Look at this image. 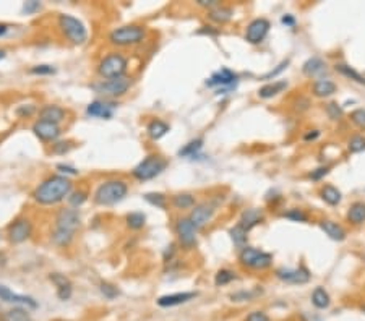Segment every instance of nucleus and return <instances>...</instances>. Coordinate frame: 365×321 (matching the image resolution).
<instances>
[{"instance_id": "20e7f679", "label": "nucleus", "mask_w": 365, "mask_h": 321, "mask_svg": "<svg viewBox=\"0 0 365 321\" xmlns=\"http://www.w3.org/2000/svg\"><path fill=\"white\" fill-rule=\"evenodd\" d=\"M58 26L63 31V34L68 37V41L73 44H85L88 39V31L80 19L72 17V15L62 13L58 17Z\"/></svg>"}, {"instance_id": "13d9d810", "label": "nucleus", "mask_w": 365, "mask_h": 321, "mask_svg": "<svg viewBox=\"0 0 365 321\" xmlns=\"http://www.w3.org/2000/svg\"><path fill=\"white\" fill-rule=\"evenodd\" d=\"M318 135H320V131L313 130V133H307L305 135V140H315V138H318Z\"/></svg>"}, {"instance_id": "2f4dec72", "label": "nucleus", "mask_w": 365, "mask_h": 321, "mask_svg": "<svg viewBox=\"0 0 365 321\" xmlns=\"http://www.w3.org/2000/svg\"><path fill=\"white\" fill-rule=\"evenodd\" d=\"M172 204L177 209H188L195 206V198L190 193H180L172 198Z\"/></svg>"}, {"instance_id": "4468645a", "label": "nucleus", "mask_w": 365, "mask_h": 321, "mask_svg": "<svg viewBox=\"0 0 365 321\" xmlns=\"http://www.w3.org/2000/svg\"><path fill=\"white\" fill-rule=\"evenodd\" d=\"M276 276L289 284H305L310 281V274L305 268H281L276 271Z\"/></svg>"}, {"instance_id": "473e14b6", "label": "nucleus", "mask_w": 365, "mask_h": 321, "mask_svg": "<svg viewBox=\"0 0 365 321\" xmlns=\"http://www.w3.org/2000/svg\"><path fill=\"white\" fill-rule=\"evenodd\" d=\"M247 233L248 232L242 226H238V224L234 229H231V237H232V242L236 243V247L245 248V245H247Z\"/></svg>"}, {"instance_id": "f704fd0d", "label": "nucleus", "mask_w": 365, "mask_h": 321, "mask_svg": "<svg viewBox=\"0 0 365 321\" xmlns=\"http://www.w3.org/2000/svg\"><path fill=\"white\" fill-rule=\"evenodd\" d=\"M146 222V216L143 213H130L128 216H127V226L130 229H133V231H138L145 226Z\"/></svg>"}, {"instance_id": "c756f323", "label": "nucleus", "mask_w": 365, "mask_h": 321, "mask_svg": "<svg viewBox=\"0 0 365 321\" xmlns=\"http://www.w3.org/2000/svg\"><path fill=\"white\" fill-rule=\"evenodd\" d=\"M169 131V125L164 124L163 120H153L151 124L148 125V135L151 136L153 140H159L163 138V136Z\"/></svg>"}, {"instance_id": "423d86ee", "label": "nucleus", "mask_w": 365, "mask_h": 321, "mask_svg": "<svg viewBox=\"0 0 365 321\" xmlns=\"http://www.w3.org/2000/svg\"><path fill=\"white\" fill-rule=\"evenodd\" d=\"M127 65H128V62H127V58L122 55V54H109L107 57H104L99 63V67H97V73L106 78V80H110V78H120L124 76V73L127 70Z\"/></svg>"}, {"instance_id": "680f3d73", "label": "nucleus", "mask_w": 365, "mask_h": 321, "mask_svg": "<svg viewBox=\"0 0 365 321\" xmlns=\"http://www.w3.org/2000/svg\"><path fill=\"white\" fill-rule=\"evenodd\" d=\"M5 54H7V52H5L3 49H0V60H2V58L5 57Z\"/></svg>"}, {"instance_id": "b1692460", "label": "nucleus", "mask_w": 365, "mask_h": 321, "mask_svg": "<svg viewBox=\"0 0 365 321\" xmlns=\"http://www.w3.org/2000/svg\"><path fill=\"white\" fill-rule=\"evenodd\" d=\"M336 92V85L329 80H318L313 83V94L318 97H328Z\"/></svg>"}, {"instance_id": "9d476101", "label": "nucleus", "mask_w": 365, "mask_h": 321, "mask_svg": "<svg viewBox=\"0 0 365 321\" xmlns=\"http://www.w3.org/2000/svg\"><path fill=\"white\" fill-rule=\"evenodd\" d=\"M33 231V226L26 217H19L8 226V240L12 243H23L29 238Z\"/></svg>"}, {"instance_id": "c85d7f7f", "label": "nucleus", "mask_w": 365, "mask_h": 321, "mask_svg": "<svg viewBox=\"0 0 365 321\" xmlns=\"http://www.w3.org/2000/svg\"><path fill=\"white\" fill-rule=\"evenodd\" d=\"M286 86H287L286 81H276V83H273V85H265L258 91V94H260V97H263V99H270V97L276 96L277 92L286 89Z\"/></svg>"}, {"instance_id": "f3484780", "label": "nucleus", "mask_w": 365, "mask_h": 321, "mask_svg": "<svg viewBox=\"0 0 365 321\" xmlns=\"http://www.w3.org/2000/svg\"><path fill=\"white\" fill-rule=\"evenodd\" d=\"M237 81V75L229 68H221L219 71L213 73L206 81L208 86H218L219 91H224V88H232Z\"/></svg>"}, {"instance_id": "bf43d9fd", "label": "nucleus", "mask_w": 365, "mask_h": 321, "mask_svg": "<svg viewBox=\"0 0 365 321\" xmlns=\"http://www.w3.org/2000/svg\"><path fill=\"white\" fill-rule=\"evenodd\" d=\"M5 33H7V26H5V24H0V36H3Z\"/></svg>"}, {"instance_id": "7c9ffc66", "label": "nucleus", "mask_w": 365, "mask_h": 321, "mask_svg": "<svg viewBox=\"0 0 365 321\" xmlns=\"http://www.w3.org/2000/svg\"><path fill=\"white\" fill-rule=\"evenodd\" d=\"M321 198L323 201H326L331 206H336L341 201V192L333 185H326V187L321 190Z\"/></svg>"}, {"instance_id": "e2e57ef3", "label": "nucleus", "mask_w": 365, "mask_h": 321, "mask_svg": "<svg viewBox=\"0 0 365 321\" xmlns=\"http://www.w3.org/2000/svg\"><path fill=\"white\" fill-rule=\"evenodd\" d=\"M362 310H364V313H365V305H364V308H362Z\"/></svg>"}, {"instance_id": "a878e982", "label": "nucleus", "mask_w": 365, "mask_h": 321, "mask_svg": "<svg viewBox=\"0 0 365 321\" xmlns=\"http://www.w3.org/2000/svg\"><path fill=\"white\" fill-rule=\"evenodd\" d=\"M3 321H33V318L29 311L24 310L23 306H15V308L5 311Z\"/></svg>"}, {"instance_id": "dca6fc26", "label": "nucleus", "mask_w": 365, "mask_h": 321, "mask_svg": "<svg viewBox=\"0 0 365 321\" xmlns=\"http://www.w3.org/2000/svg\"><path fill=\"white\" fill-rule=\"evenodd\" d=\"M117 104L110 101H92L90 106L86 107V114L91 117H96V119H106L109 120L112 119L115 112Z\"/></svg>"}, {"instance_id": "603ef678", "label": "nucleus", "mask_w": 365, "mask_h": 321, "mask_svg": "<svg viewBox=\"0 0 365 321\" xmlns=\"http://www.w3.org/2000/svg\"><path fill=\"white\" fill-rule=\"evenodd\" d=\"M328 174V169L326 167H320V169H316V170H313V172L310 174V177L313 178V180H320L323 175H326Z\"/></svg>"}, {"instance_id": "f03ea898", "label": "nucleus", "mask_w": 365, "mask_h": 321, "mask_svg": "<svg viewBox=\"0 0 365 321\" xmlns=\"http://www.w3.org/2000/svg\"><path fill=\"white\" fill-rule=\"evenodd\" d=\"M80 214L76 209H60L55 219V229L52 232V242L57 247H68L80 227Z\"/></svg>"}, {"instance_id": "6e6d98bb", "label": "nucleus", "mask_w": 365, "mask_h": 321, "mask_svg": "<svg viewBox=\"0 0 365 321\" xmlns=\"http://www.w3.org/2000/svg\"><path fill=\"white\" fill-rule=\"evenodd\" d=\"M198 3L203 7H213V5H218V0H198Z\"/></svg>"}, {"instance_id": "393cba45", "label": "nucleus", "mask_w": 365, "mask_h": 321, "mask_svg": "<svg viewBox=\"0 0 365 321\" xmlns=\"http://www.w3.org/2000/svg\"><path fill=\"white\" fill-rule=\"evenodd\" d=\"M325 71V63L318 57H311L304 63V73L307 76H316Z\"/></svg>"}, {"instance_id": "de8ad7c7", "label": "nucleus", "mask_w": 365, "mask_h": 321, "mask_svg": "<svg viewBox=\"0 0 365 321\" xmlns=\"http://www.w3.org/2000/svg\"><path fill=\"white\" fill-rule=\"evenodd\" d=\"M39 8H41V3H39L37 0H29V2L23 3V12L26 15H33L34 12H37Z\"/></svg>"}, {"instance_id": "a211bd4d", "label": "nucleus", "mask_w": 365, "mask_h": 321, "mask_svg": "<svg viewBox=\"0 0 365 321\" xmlns=\"http://www.w3.org/2000/svg\"><path fill=\"white\" fill-rule=\"evenodd\" d=\"M0 300L8 302V303H18V305L31 306V308H37V302L34 300L33 297L15 294V292L10 290L7 285H0Z\"/></svg>"}, {"instance_id": "864d4df0", "label": "nucleus", "mask_w": 365, "mask_h": 321, "mask_svg": "<svg viewBox=\"0 0 365 321\" xmlns=\"http://www.w3.org/2000/svg\"><path fill=\"white\" fill-rule=\"evenodd\" d=\"M287 63H289V62H287V60H286V62H282V63H281V65H279V67H277V68H276V70H274V71H271V73H268V75H266L265 78H271V76H276V75H277V73H279V71H282V70H284V68L287 67Z\"/></svg>"}, {"instance_id": "4c0bfd02", "label": "nucleus", "mask_w": 365, "mask_h": 321, "mask_svg": "<svg viewBox=\"0 0 365 321\" xmlns=\"http://www.w3.org/2000/svg\"><path fill=\"white\" fill-rule=\"evenodd\" d=\"M232 12L229 8H216L213 10L211 13H209V18L213 19V21H218V23H224L227 21L229 18H231Z\"/></svg>"}, {"instance_id": "052dcab7", "label": "nucleus", "mask_w": 365, "mask_h": 321, "mask_svg": "<svg viewBox=\"0 0 365 321\" xmlns=\"http://www.w3.org/2000/svg\"><path fill=\"white\" fill-rule=\"evenodd\" d=\"M5 260H7V258H5V255H3V253L0 251V266H2V265H5Z\"/></svg>"}, {"instance_id": "0eeeda50", "label": "nucleus", "mask_w": 365, "mask_h": 321, "mask_svg": "<svg viewBox=\"0 0 365 321\" xmlns=\"http://www.w3.org/2000/svg\"><path fill=\"white\" fill-rule=\"evenodd\" d=\"M165 165H167V162H165L163 158H159V156H148V158H145L133 170H131V174H133L135 178L143 182V180H151V178L158 177L165 169Z\"/></svg>"}, {"instance_id": "49530a36", "label": "nucleus", "mask_w": 365, "mask_h": 321, "mask_svg": "<svg viewBox=\"0 0 365 321\" xmlns=\"http://www.w3.org/2000/svg\"><path fill=\"white\" fill-rule=\"evenodd\" d=\"M284 216L287 219H292V221H297V222H305L307 221V214L302 213L300 209H291V211L286 213Z\"/></svg>"}, {"instance_id": "c03bdc74", "label": "nucleus", "mask_w": 365, "mask_h": 321, "mask_svg": "<svg viewBox=\"0 0 365 321\" xmlns=\"http://www.w3.org/2000/svg\"><path fill=\"white\" fill-rule=\"evenodd\" d=\"M326 114L329 115V119L338 120L341 119V115H343V110H341V107L336 104V102H331V104L326 106Z\"/></svg>"}, {"instance_id": "e433bc0d", "label": "nucleus", "mask_w": 365, "mask_h": 321, "mask_svg": "<svg viewBox=\"0 0 365 321\" xmlns=\"http://www.w3.org/2000/svg\"><path fill=\"white\" fill-rule=\"evenodd\" d=\"M234 279H236V272L229 271V269H221L216 274V277H214V284H216V285H226Z\"/></svg>"}, {"instance_id": "8fccbe9b", "label": "nucleus", "mask_w": 365, "mask_h": 321, "mask_svg": "<svg viewBox=\"0 0 365 321\" xmlns=\"http://www.w3.org/2000/svg\"><path fill=\"white\" fill-rule=\"evenodd\" d=\"M57 170H60V172L65 175H78L76 169H73L70 165H65V164H57Z\"/></svg>"}, {"instance_id": "9b49d317", "label": "nucleus", "mask_w": 365, "mask_h": 321, "mask_svg": "<svg viewBox=\"0 0 365 321\" xmlns=\"http://www.w3.org/2000/svg\"><path fill=\"white\" fill-rule=\"evenodd\" d=\"M214 211H216V206H214L213 203L204 201V203L198 204V206L193 208V211H192V214H190L188 219L197 229H201L213 219Z\"/></svg>"}, {"instance_id": "5fc2aeb1", "label": "nucleus", "mask_w": 365, "mask_h": 321, "mask_svg": "<svg viewBox=\"0 0 365 321\" xmlns=\"http://www.w3.org/2000/svg\"><path fill=\"white\" fill-rule=\"evenodd\" d=\"M18 115H31L34 112V106H28V107H23V109H18Z\"/></svg>"}, {"instance_id": "f257e3e1", "label": "nucleus", "mask_w": 365, "mask_h": 321, "mask_svg": "<svg viewBox=\"0 0 365 321\" xmlns=\"http://www.w3.org/2000/svg\"><path fill=\"white\" fill-rule=\"evenodd\" d=\"M72 192V182L65 175H51L49 178L44 180L42 183L37 185V188L33 192V198L39 204H46L52 206L65 199Z\"/></svg>"}, {"instance_id": "37998d69", "label": "nucleus", "mask_w": 365, "mask_h": 321, "mask_svg": "<svg viewBox=\"0 0 365 321\" xmlns=\"http://www.w3.org/2000/svg\"><path fill=\"white\" fill-rule=\"evenodd\" d=\"M350 120H352L357 126H360V128L365 130V109L354 110L352 114H350Z\"/></svg>"}, {"instance_id": "58836bf2", "label": "nucleus", "mask_w": 365, "mask_h": 321, "mask_svg": "<svg viewBox=\"0 0 365 321\" xmlns=\"http://www.w3.org/2000/svg\"><path fill=\"white\" fill-rule=\"evenodd\" d=\"M365 149V138L364 136H352V138L349 140V151L350 153H362Z\"/></svg>"}, {"instance_id": "4be33fe9", "label": "nucleus", "mask_w": 365, "mask_h": 321, "mask_svg": "<svg viewBox=\"0 0 365 321\" xmlns=\"http://www.w3.org/2000/svg\"><path fill=\"white\" fill-rule=\"evenodd\" d=\"M263 219L261 213L258 211V209H247V211H243L242 217H240V222H238V226H242L245 231L248 232L252 227H255L256 224H260V221Z\"/></svg>"}, {"instance_id": "5701e85b", "label": "nucleus", "mask_w": 365, "mask_h": 321, "mask_svg": "<svg viewBox=\"0 0 365 321\" xmlns=\"http://www.w3.org/2000/svg\"><path fill=\"white\" fill-rule=\"evenodd\" d=\"M321 229H323L326 235H328L329 238H333V240L341 242L346 238V231L339 226V224H336L333 221H323L321 222Z\"/></svg>"}, {"instance_id": "7ed1b4c3", "label": "nucleus", "mask_w": 365, "mask_h": 321, "mask_svg": "<svg viewBox=\"0 0 365 321\" xmlns=\"http://www.w3.org/2000/svg\"><path fill=\"white\" fill-rule=\"evenodd\" d=\"M128 187L122 180H107V182L101 183L94 193V201L101 206H112L122 201L127 196Z\"/></svg>"}, {"instance_id": "39448f33", "label": "nucleus", "mask_w": 365, "mask_h": 321, "mask_svg": "<svg viewBox=\"0 0 365 321\" xmlns=\"http://www.w3.org/2000/svg\"><path fill=\"white\" fill-rule=\"evenodd\" d=\"M143 39L145 29L141 26H136V24L117 28L109 34V41L114 46H135V44H140Z\"/></svg>"}, {"instance_id": "72a5a7b5", "label": "nucleus", "mask_w": 365, "mask_h": 321, "mask_svg": "<svg viewBox=\"0 0 365 321\" xmlns=\"http://www.w3.org/2000/svg\"><path fill=\"white\" fill-rule=\"evenodd\" d=\"M336 71H339L341 75L347 76L350 78V80L357 81V83H362V85H365V78L360 75V73H357L354 70V68H350L349 65H344V63H339V65H336Z\"/></svg>"}, {"instance_id": "09e8293b", "label": "nucleus", "mask_w": 365, "mask_h": 321, "mask_svg": "<svg viewBox=\"0 0 365 321\" xmlns=\"http://www.w3.org/2000/svg\"><path fill=\"white\" fill-rule=\"evenodd\" d=\"M247 321H270V318H268L263 311H252V313L247 316Z\"/></svg>"}, {"instance_id": "ddd939ff", "label": "nucleus", "mask_w": 365, "mask_h": 321, "mask_svg": "<svg viewBox=\"0 0 365 321\" xmlns=\"http://www.w3.org/2000/svg\"><path fill=\"white\" fill-rule=\"evenodd\" d=\"M270 31V21L265 18H256L248 24L245 37L250 44H260Z\"/></svg>"}, {"instance_id": "412c9836", "label": "nucleus", "mask_w": 365, "mask_h": 321, "mask_svg": "<svg viewBox=\"0 0 365 321\" xmlns=\"http://www.w3.org/2000/svg\"><path fill=\"white\" fill-rule=\"evenodd\" d=\"M63 119H65V110L58 106H46L39 112V120L52 122V124L58 125Z\"/></svg>"}, {"instance_id": "bb28decb", "label": "nucleus", "mask_w": 365, "mask_h": 321, "mask_svg": "<svg viewBox=\"0 0 365 321\" xmlns=\"http://www.w3.org/2000/svg\"><path fill=\"white\" fill-rule=\"evenodd\" d=\"M311 303H313L316 308H320V310L328 308V306H329L328 292H326L323 287H316V289L313 290V294H311Z\"/></svg>"}, {"instance_id": "3c124183", "label": "nucleus", "mask_w": 365, "mask_h": 321, "mask_svg": "<svg viewBox=\"0 0 365 321\" xmlns=\"http://www.w3.org/2000/svg\"><path fill=\"white\" fill-rule=\"evenodd\" d=\"M68 149H70V143H63V141H60V143L54 144V153H57V154L67 153Z\"/></svg>"}, {"instance_id": "f8f14e48", "label": "nucleus", "mask_w": 365, "mask_h": 321, "mask_svg": "<svg viewBox=\"0 0 365 321\" xmlns=\"http://www.w3.org/2000/svg\"><path fill=\"white\" fill-rule=\"evenodd\" d=\"M175 231H177L180 243H182L185 248H192L193 245H197V231L198 229L190 222V219H179Z\"/></svg>"}, {"instance_id": "4d7b16f0", "label": "nucleus", "mask_w": 365, "mask_h": 321, "mask_svg": "<svg viewBox=\"0 0 365 321\" xmlns=\"http://www.w3.org/2000/svg\"><path fill=\"white\" fill-rule=\"evenodd\" d=\"M282 23L284 24H289V26H294L295 19L291 17V15H286V17H282Z\"/></svg>"}, {"instance_id": "ea45409f", "label": "nucleus", "mask_w": 365, "mask_h": 321, "mask_svg": "<svg viewBox=\"0 0 365 321\" xmlns=\"http://www.w3.org/2000/svg\"><path fill=\"white\" fill-rule=\"evenodd\" d=\"M145 199L149 204H153V206H158V208H163V209L165 208V196L161 193H146Z\"/></svg>"}, {"instance_id": "6e6552de", "label": "nucleus", "mask_w": 365, "mask_h": 321, "mask_svg": "<svg viewBox=\"0 0 365 321\" xmlns=\"http://www.w3.org/2000/svg\"><path fill=\"white\" fill-rule=\"evenodd\" d=\"M130 86H131L130 78L120 76V78H110V80H102L99 83H94L91 88L97 94H102L106 97H119V96H124L125 92L130 89Z\"/></svg>"}, {"instance_id": "1a4fd4ad", "label": "nucleus", "mask_w": 365, "mask_h": 321, "mask_svg": "<svg viewBox=\"0 0 365 321\" xmlns=\"http://www.w3.org/2000/svg\"><path fill=\"white\" fill-rule=\"evenodd\" d=\"M238 260H240L243 266L252 268V269H266V268L271 265L273 256L266 251L245 247V248H242L240 255H238Z\"/></svg>"}, {"instance_id": "2eb2a0df", "label": "nucleus", "mask_w": 365, "mask_h": 321, "mask_svg": "<svg viewBox=\"0 0 365 321\" xmlns=\"http://www.w3.org/2000/svg\"><path fill=\"white\" fill-rule=\"evenodd\" d=\"M33 131H34V135L42 141H54L60 136V126L57 124H52V122H46V120H37L36 124L33 125Z\"/></svg>"}, {"instance_id": "c9c22d12", "label": "nucleus", "mask_w": 365, "mask_h": 321, "mask_svg": "<svg viewBox=\"0 0 365 321\" xmlns=\"http://www.w3.org/2000/svg\"><path fill=\"white\" fill-rule=\"evenodd\" d=\"M201 146H203V140L201 138H197V140H193V141H190V143L185 146V148H182L179 151V156H195L198 153L200 149H201Z\"/></svg>"}, {"instance_id": "6ab92c4d", "label": "nucleus", "mask_w": 365, "mask_h": 321, "mask_svg": "<svg viewBox=\"0 0 365 321\" xmlns=\"http://www.w3.org/2000/svg\"><path fill=\"white\" fill-rule=\"evenodd\" d=\"M49 279H51L52 284L57 287V297H58V299L63 300V302L70 299L73 289H72V282L67 276L60 274V272H52V274L49 276Z\"/></svg>"}, {"instance_id": "aec40b11", "label": "nucleus", "mask_w": 365, "mask_h": 321, "mask_svg": "<svg viewBox=\"0 0 365 321\" xmlns=\"http://www.w3.org/2000/svg\"><path fill=\"white\" fill-rule=\"evenodd\" d=\"M197 295L195 292H177V294H169V295H163L158 299V305L159 306H177L182 303H187L188 300H192L193 297Z\"/></svg>"}, {"instance_id": "79ce46f5", "label": "nucleus", "mask_w": 365, "mask_h": 321, "mask_svg": "<svg viewBox=\"0 0 365 321\" xmlns=\"http://www.w3.org/2000/svg\"><path fill=\"white\" fill-rule=\"evenodd\" d=\"M86 193L85 192H75V193H72L70 196H68V201H70V204L73 208H78V206H81L83 203L86 201Z\"/></svg>"}, {"instance_id": "a18cd8bd", "label": "nucleus", "mask_w": 365, "mask_h": 321, "mask_svg": "<svg viewBox=\"0 0 365 321\" xmlns=\"http://www.w3.org/2000/svg\"><path fill=\"white\" fill-rule=\"evenodd\" d=\"M29 71H31L33 75H52V73H55V68L51 65H36Z\"/></svg>"}, {"instance_id": "a19ab883", "label": "nucleus", "mask_w": 365, "mask_h": 321, "mask_svg": "<svg viewBox=\"0 0 365 321\" xmlns=\"http://www.w3.org/2000/svg\"><path fill=\"white\" fill-rule=\"evenodd\" d=\"M101 294L104 295L106 299L112 300V299H115V297L119 295V289H117L115 285L109 284V282H102V284H101Z\"/></svg>"}, {"instance_id": "cd10ccee", "label": "nucleus", "mask_w": 365, "mask_h": 321, "mask_svg": "<svg viewBox=\"0 0 365 321\" xmlns=\"http://www.w3.org/2000/svg\"><path fill=\"white\" fill-rule=\"evenodd\" d=\"M347 219L352 224H362L365 221V203H354L349 208Z\"/></svg>"}]
</instances>
